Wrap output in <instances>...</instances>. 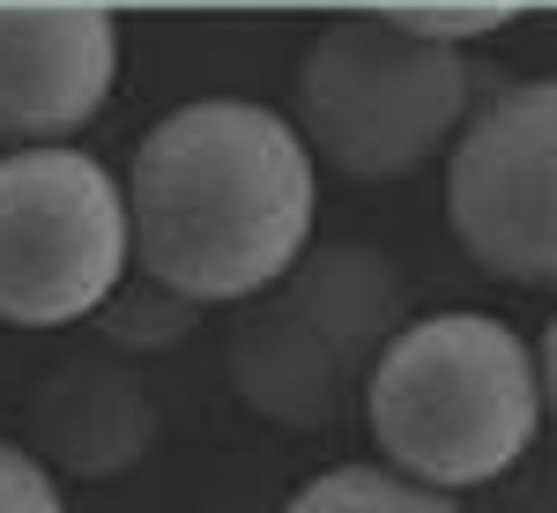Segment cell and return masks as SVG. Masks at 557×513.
I'll return each instance as SVG.
<instances>
[{
    "label": "cell",
    "instance_id": "obj_1",
    "mask_svg": "<svg viewBox=\"0 0 557 513\" xmlns=\"http://www.w3.org/2000/svg\"><path fill=\"white\" fill-rule=\"evenodd\" d=\"M134 268L186 305H238L312 246L320 164L290 112L194 97L141 134L127 179Z\"/></svg>",
    "mask_w": 557,
    "mask_h": 513
},
{
    "label": "cell",
    "instance_id": "obj_2",
    "mask_svg": "<svg viewBox=\"0 0 557 513\" xmlns=\"http://www.w3.org/2000/svg\"><path fill=\"white\" fill-rule=\"evenodd\" d=\"M357 402L386 469L461 499L528 462L550 387L520 328L491 313H431L386 335Z\"/></svg>",
    "mask_w": 557,
    "mask_h": 513
},
{
    "label": "cell",
    "instance_id": "obj_3",
    "mask_svg": "<svg viewBox=\"0 0 557 513\" xmlns=\"http://www.w3.org/2000/svg\"><path fill=\"white\" fill-rule=\"evenodd\" d=\"M401 328V268L380 246H305L275 283L231 313L223 372L238 402L275 431H335L364 394V372Z\"/></svg>",
    "mask_w": 557,
    "mask_h": 513
},
{
    "label": "cell",
    "instance_id": "obj_4",
    "mask_svg": "<svg viewBox=\"0 0 557 513\" xmlns=\"http://www.w3.org/2000/svg\"><path fill=\"white\" fill-rule=\"evenodd\" d=\"M469 52L417 38L394 15H343L305 45L290 127L312 164L380 186L454 142L469 120Z\"/></svg>",
    "mask_w": 557,
    "mask_h": 513
},
{
    "label": "cell",
    "instance_id": "obj_5",
    "mask_svg": "<svg viewBox=\"0 0 557 513\" xmlns=\"http://www.w3.org/2000/svg\"><path fill=\"white\" fill-rule=\"evenodd\" d=\"M134 276L127 194L75 142L0 149V320L83 328Z\"/></svg>",
    "mask_w": 557,
    "mask_h": 513
},
{
    "label": "cell",
    "instance_id": "obj_6",
    "mask_svg": "<svg viewBox=\"0 0 557 513\" xmlns=\"http://www.w3.org/2000/svg\"><path fill=\"white\" fill-rule=\"evenodd\" d=\"M454 246L498 283H550L557 268V89L513 83L454 127L446 157Z\"/></svg>",
    "mask_w": 557,
    "mask_h": 513
},
{
    "label": "cell",
    "instance_id": "obj_7",
    "mask_svg": "<svg viewBox=\"0 0 557 513\" xmlns=\"http://www.w3.org/2000/svg\"><path fill=\"white\" fill-rule=\"evenodd\" d=\"M120 23L104 8H0V149H45L112 105Z\"/></svg>",
    "mask_w": 557,
    "mask_h": 513
},
{
    "label": "cell",
    "instance_id": "obj_8",
    "mask_svg": "<svg viewBox=\"0 0 557 513\" xmlns=\"http://www.w3.org/2000/svg\"><path fill=\"white\" fill-rule=\"evenodd\" d=\"M38 462L60 476H120L157 439V394L134 380L120 350H83L30 394Z\"/></svg>",
    "mask_w": 557,
    "mask_h": 513
},
{
    "label": "cell",
    "instance_id": "obj_9",
    "mask_svg": "<svg viewBox=\"0 0 557 513\" xmlns=\"http://www.w3.org/2000/svg\"><path fill=\"white\" fill-rule=\"evenodd\" d=\"M283 513H469L454 491H431L401 469H372V462H343V469L312 476L305 491H290Z\"/></svg>",
    "mask_w": 557,
    "mask_h": 513
},
{
    "label": "cell",
    "instance_id": "obj_10",
    "mask_svg": "<svg viewBox=\"0 0 557 513\" xmlns=\"http://www.w3.org/2000/svg\"><path fill=\"white\" fill-rule=\"evenodd\" d=\"M97 320V335H104V350H120V357H149V350H164V342H178L194 320H201V305L172 298L164 283H120L112 298L89 313Z\"/></svg>",
    "mask_w": 557,
    "mask_h": 513
},
{
    "label": "cell",
    "instance_id": "obj_11",
    "mask_svg": "<svg viewBox=\"0 0 557 513\" xmlns=\"http://www.w3.org/2000/svg\"><path fill=\"white\" fill-rule=\"evenodd\" d=\"M394 23H401V30H417V38H431V45L469 52L475 38H498V30L513 23V8H491V0H475V8H401Z\"/></svg>",
    "mask_w": 557,
    "mask_h": 513
},
{
    "label": "cell",
    "instance_id": "obj_12",
    "mask_svg": "<svg viewBox=\"0 0 557 513\" xmlns=\"http://www.w3.org/2000/svg\"><path fill=\"white\" fill-rule=\"evenodd\" d=\"M0 513H67L60 476L45 469L30 447H15V439H0Z\"/></svg>",
    "mask_w": 557,
    "mask_h": 513
}]
</instances>
